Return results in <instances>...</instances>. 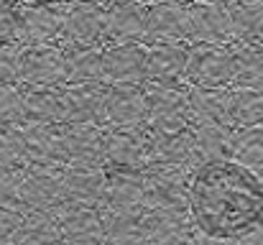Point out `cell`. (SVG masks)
I'll return each instance as SVG.
<instances>
[{"instance_id":"6da1fadb","label":"cell","mask_w":263,"mask_h":245,"mask_svg":"<svg viewBox=\"0 0 263 245\" xmlns=\"http://www.w3.org/2000/svg\"><path fill=\"white\" fill-rule=\"evenodd\" d=\"M192 212L215 238H233L263 228V186L238 163H207L192 184Z\"/></svg>"}]
</instances>
